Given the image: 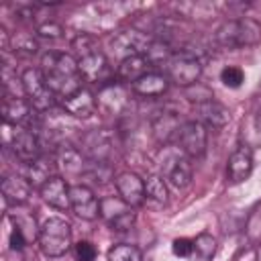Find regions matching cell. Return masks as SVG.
I'll return each instance as SVG.
<instances>
[{
  "instance_id": "cell-33",
  "label": "cell",
  "mask_w": 261,
  "mask_h": 261,
  "mask_svg": "<svg viewBox=\"0 0 261 261\" xmlns=\"http://www.w3.org/2000/svg\"><path fill=\"white\" fill-rule=\"evenodd\" d=\"M75 261H94L96 259V247L90 241H80L73 247Z\"/></svg>"
},
{
  "instance_id": "cell-30",
  "label": "cell",
  "mask_w": 261,
  "mask_h": 261,
  "mask_svg": "<svg viewBox=\"0 0 261 261\" xmlns=\"http://www.w3.org/2000/svg\"><path fill=\"white\" fill-rule=\"evenodd\" d=\"M194 251L200 257V261H210L214 251H216V239L212 234H208V232L198 234L196 241H194Z\"/></svg>"
},
{
  "instance_id": "cell-6",
  "label": "cell",
  "mask_w": 261,
  "mask_h": 261,
  "mask_svg": "<svg viewBox=\"0 0 261 261\" xmlns=\"http://www.w3.org/2000/svg\"><path fill=\"white\" fill-rule=\"evenodd\" d=\"M100 216L116 232H126L137 222L135 208L130 204H126L122 198H118V196H108V198L100 200Z\"/></svg>"
},
{
  "instance_id": "cell-3",
  "label": "cell",
  "mask_w": 261,
  "mask_h": 261,
  "mask_svg": "<svg viewBox=\"0 0 261 261\" xmlns=\"http://www.w3.org/2000/svg\"><path fill=\"white\" fill-rule=\"evenodd\" d=\"M39 247L47 257H61L71 247V226L65 218L51 216L39 228Z\"/></svg>"
},
{
  "instance_id": "cell-12",
  "label": "cell",
  "mask_w": 261,
  "mask_h": 261,
  "mask_svg": "<svg viewBox=\"0 0 261 261\" xmlns=\"http://www.w3.org/2000/svg\"><path fill=\"white\" fill-rule=\"evenodd\" d=\"M192 175H194V169H192L190 157L171 155V157L165 159V163H163V179L169 181L175 190L188 188L192 184Z\"/></svg>"
},
{
  "instance_id": "cell-24",
  "label": "cell",
  "mask_w": 261,
  "mask_h": 261,
  "mask_svg": "<svg viewBox=\"0 0 261 261\" xmlns=\"http://www.w3.org/2000/svg\"><path fill=\"white\" fill-rule=\"evenodd\" d=\"M133 92L143 98H157L167 92V75L159 71H149L133 84Z\"/></svg>"
},
{
  "instance_id": "cell-4",
  "label": "cell",
  "mask_w": 261,
  "mask_h": 261,
  "mask_svg": "<svg viewBox=\"0 0 261 261\" xmlns=\"http://www.w3.org/2000/svg\"><path fill=\"white\" fill-rule=\"evenodd\" d=\"M22 90H24V98L29 100V104L37 110V112H47L53 108L55 104V94L51 92V88L45 82V75L41 71V67H29L22 71Z\"/></svg>"
},
{
  "instance_id": "cell-20",
  "label": "cell",
  "mask_w": 261,
  "mask_h": 261,
  "mask_svg": "<svg viewBox=\"0 0 261 261\" xmlns=\"http://www.w3.org/2000/svg\"><path fill=\"white\" fill-rule=\"evenodd\" d=\"M151 63L147 61L145 55H130V57H124L120 59L118 63V69H116V80L120 84H135L137 80H141L145 73H149L151 69Z\"/></svg>"
},
{
  "instance_id": "cell-22",
  "label": "cell",
  "mask_w": 261,
  "mask_h": 261,
  "mask_svg": "<svg viewBox=\"0 0 261 261\" xmlns=\"http://www.w3.org/2000/svg\"><path fill=\"white\" fill-rule=\"evenodd\" d=\"M96 104L100 108H104L106 112H114L118 114L124 106H126V92L122 90L120 82H112V84H104L98 92V100Z\"/></svg>"
},
{
  "instance_id": "cell-17",
  "label": "cell",
  "mask_w": 261,
  "mask_h": 261,
  "mask_svg": "<svg viewBox=\"0 0 261 261\" xmlns=\"http://www.w3.org/2000/svg\"><path fill=\"white\" fill-rule=\"evenodd\" d=\"M69 190H71V188L67 186V181H65L63 177H59V175H53L51 179H47V181L39 188L41 198H43L49 206H53V208H57V210H67V208H71Z\"/></svg>"
},
{
  "instance_id": "cell-15",
  "label": "cell",
  "mask_w": 261,
  "mask_h": 261,
  "mask_svg": "<svg viewBox=\"0 0 261 261\" xmlns=\"http://www.w3.org/2000/svg\"><path fill=\"white\" fill-rule=\"evenodd\" d=\"M181 120H179V112L175 110H161L153 116L151 120V130H153V137L157 143L161 145H167L171 141L177 139V133L181 128Z\"/></svg>"
},
{
  "instance_id": "cell-25",
  "label": "cell",
  "mask_w": 261,
  "mask_h": 261,
  "mask_svg": "<svg viewBox=\"0 0 261 261\" xmlns=\"http://www.w3.org/2000/svg\"><path fill=\"white\" fill-rule=\"evenodd\" d=\"M55 167H57V161H55V157H49V155H41L39 159H35V161H31L29 163V167H27V179L33 184V186H37V188H41L47 179H51L55 173Z\"/></svg>"
},
{
  "instance_id": "cell-27",
  "label": "cell",
  "mask_w": 261,
  "mask_h": 261,
  "mask_svg": "<svg viewBox=\"0 0 261 261\" xmlns=\"http://www.w3.org/2000/svg\"><path fill=\"white\" fill-rule=\"evenodd\" d=\"M171 55H173L171 47L165 41H161V39H153L151 45H149V49L145 51V57H147V61L151 65H167V61L171 59Z\"/></svg>"
},
{
  "instance_id": "cell-10",
  "label": "cell",
  "mask_w": 261,
  "mask_h": 261,
  "mask_svg": "<svg viewBox=\"0 0 261 261\" xmlns=\"http://www.w3.org/2000/svg\"><path fill=\"white\" fill-rule=\"evenodd\" d=\"M80 151L90 161H108L112 153V137L104 128H94L82 137Z\"/></svg>"
},
{
  "instance_id": "cell-21",
  "label": "cell",
  "mask_w": 261,
  "mask_h": 261,
  "mask_svg": "<svg viewBox=\"0 0 261 261\" xmlns=\"http://www.w3.org/2000/svg\"><path fill=\"white\" fill-rule=\"evenodd\" d=\"M80 73L86 82H104L108 73V59L102 51H94L82 59H77Z\"/></svg>"
},
{
  "instance_id": "cell-36",
  "label": "cell",
  "mask_w": 261,
  "mask_h": 261,
  "mask_svg": "<svg viewBox=\"0 0 261 261\" xmlns=\"http://www.w3.org/2000/svg\"><path fill=\"white\" fill-rule=\"evenodd\" d=\"M27 237H24V232L16 226V224H12V230H10V237H8V245H10V249L12 251H22L24 249V245H27Z\"/></svg>"
},
{
  "instance_id": "cell-37",
  "label": "cell",
  "mask_w": 261,
  "mask_h": 261,
  "mask_svg": "<svg viewBox=\"0 0 261 261\" xmlns=\"http://www.w3.org/2000/svg\"><path fill=\"white\" fill-rule=\"evenodd\" d=\"M257 261H261V245L257 247Z\"/></svg>"
},
{
  "instance_id": "cell-28",
  "label": "cell",
  "mask_w": 261,
  "mask_h": 261,
  "mask_svg": "<svg viewBox=\"0 0 261 261\" xmlns=\"http://www.w3.org/2000/svg\"><path fill=\"white\" fill-rule=\"evenodd\" d=\"M108 261H143V253L139 247L135 245H114L110 251H108Z\"/></svg>"
},
{
  "instance_id": "cell-1",
  "label": "cell",
  "mask_w": 261,
  "mask_h": 261,
  "mask_svg": "<svg viewBox=\"0 0 261 261\" xmlns=\"http://www.w3.org/2000/svg\"><path fill=\"white\" fill-rule=\"evenodd\" d=\"M41 71L45 75L47 86L61 100L77 92L82 86V73L77 67V59L69 53L49 51L41 57Z\"/></svg>"
},
{
  "instance_id": "cell-13",
  "label": "cell",
  "mask_w": 261,
  "mask_h": 261,
  "mask_svg": "<svg viewBox=\"0 0 261 261\" xmlns=\"http://www.w3.org/2000/svg\"><path fill=\"white\" fill-rule=\"evenodd\" d=\"M114 186H116L118 198H122L133 208L145 204V179H141L135 171L118 173L116 179H114Z\"/></svg>"
},
{
  "instance_id": "cell-19",
  "label": "cell",
  "mask_w": 261,
  "mask_h": 261,
  "mask_svg": "<svg viewBox=\"0 0 261 261\" xmlns=\"http://www.w3.org/2000/svg\"><path fill=\"white\" fill-rule=\"evenodd\" d=\"M2 196L8 204H24L29 198H31V192H33V184L24 177V175H6L2 179Z\"/></svg>"
},
{
  "instance_id": "cell-8",
  "label": "cell",
  "mask_w": 261,
  "mask_h": 261,
  "mask_svg": "<svg viewBox=\"0 0 261 261\" xmlns=\"http://www.w3.org/2000/svg\"><path fill=\"white\" fill-rule=\"evenodd\" d=\"M6 143L10 145L12 153L24 163H31L43 155V143L39 135L27 126H14L12 135L6 133Z\"/></svg>"
},
{
  "instance_id": "cell-23",
  "label": "cell",
  "mask_w": 261,
  "mask_h": 261,
  "mask_svg": "<svg viewBox=\"0 0 261 261\" xmlns=\"http://www.w3.org/2000/svg\"><path fill=\"white\" fill-rule=\"evenodd\" d=\"M55 161H57V167L65 169V173H71V175H84L86 173V167L90 161L84 159L82 151L71 147V145H61L55 153Z\"/></svg>"
},
{
  "instance_id": "cell-11",
  "label": "cell",
  "mask_w": 261,
  "mask_h": 261,
  "mask_svg": "<svg viewBox=\"0 0 261 261\" xmlns=\"http://www.w3.org/2000/svg\"><path fill=\"white\" fill-rule=\"evenodd\" d=\"M69 202H71V210L82 220H96L100 216V200L84 184L71 186V190H69Z\"/></svg>"
},
{
  "instance_id": "cell-26",
  "label": "cell",
  "mask_w": 261,
  "mask_h": 261,
  "mask_svg": "<svg viewBox=\"0 0 261 261\" xmlns=\"http://www.w3.org/2000/svg\"><path fill=\"white\" fill-rule=\"evenodd\" d=\"M167 186H165V179L163 175H149L145 179V204L147 206H153V208H161L167 204Z\"/></svg>"
},
{
  "instance_id": "cell-7",
  "label": "cell",
  "mask_w": 261,
  "mask_h": 261,
  "mask_svg": "<svg viewBox=\"0 0 261 261\" xmlns=\"http://www.w3.org/2000/svg\"><path fill=\"white\" fill-rule=\"evenodd\" d=\"M175 143L179 145L181 153L190 159H198L206 153V145H208V130L202 122L198 120H186L177 133Z\"/></svg>"
},
{
  "instance_id": "cell-29",
  "label": "cell",
  "mask_w": 261,
  "mask_h": 261,
  "mask_svg": "<svg viewBox=\"0 0 261 261\" xmlns=\"http://www.w3.org/2000/svg\"><path fill=\"white\" fill-rule=\"evenodd\" d=\"M71 49H73V53H75V59H82V57H86V55H90V53H94V51H100V49H98V39H96L94 35H90V33L77 35V37L71 41Z\"/></svg>"
},
{
  "instance_id": "cell-9",
  "label": "cell",
  "mask_w": 261,
  "mask_h": 261,
  "mask_svg": "<svg viewBox=\"0 0 261 261\" xmlns=\"http://www.w3.org/2000/svg\"><path fill=\"white\" fill-rule=\"evenodd\" d=\"M151 41H153V37H149L147 33L137 31V29H126L112 37V49L122 59L130 57V55H145Z\"/></svg>"
},
{
  "instance_id": "cell-34",
  "label": "cell",
  "mask_w": 261,
  "mask_h": 261,
  "mask_svg": "<svg viewBox=\"0 0 261 261\" xmlns=\"http://www.w3.org/2000/svg\"><path fill=\"white\" fill-rule=\"evenodd\" d=\"M171 251H173V255H177V257H190L192 253H194V241H190V239H175L173 241V245H171Z\"/></svg>"
},
{
  "instance_id": "cell-35",
  "label": "cell",
  "mask_w": 261,
  "mask_h": 261,
  "mask_svg": "<svg viewBox=\"0 0 261 261\" xmlns=\"http://www.w3.org/2000/svg\"><path fill=\"white\" fill-rule=\"evenodd\" d=\"M61 33H63V29L57 22H51V20L39 24V29H37V35L43 37V39H57V37H61Z\"/></svg>"
},
{
  "instance_id": "cell-31",
  "label": "cell",
  "mask_w": 261,
  "mask_h": 261,
  "mask_svg": "<svg viewBox=\"0 0 261 261\" xmlns=\"http://www.w3.org/2000/svg\"><path fill=\"white\" fill-rule=\"evenodd\" d=\"M220 82L226 86V88H239L243 82H245V73L241 67H234V65H228L220 71Z\"/></svg>"
},
{
  "instance_id": "cell-5",
  "label": "cell",
  "mask_w": 261,
  "mask_h": 261,
  "mask_svg": "<svg viewBox=\"0 0 261 261\" xmlns=\"http://www.w3.org/2000/svg\"><path fill=\"white\" fill-rule=\"evenodd\" d=\"M165 71H167V80H171L175 86L192 88L200 80L202 65H200V61L196 59L194 53H190V51H175L171 55V59L167 61Z\"/></svg>"
},
{
  "instance_id": "cell-2",
  "label": "cell",
  "mask_w": 261,
  "mask_h": 261,
  "mask_svg": "<svg viewBox=\"0 0 261 261\" xmlns=\"http://www.w3.org/2000/svg\"><path fill=\"white\" fill-rule=\"evenodd\" d=\"M216 43L224 49H245L261 43V24L255 18H232L222 22L214 35Z\"/></svg>"
},
{
  "instance_id": "cell-14",
  "label": "cell",
  "mask_w": 261,
  "mask_h": 261,
  "mask_svg": "<svg viewBox=\"0 0 261 261\" xmlns=\"http://www.w3.org/2000/svg\"><path fill=\"white\" fill-rule=\"evenodd\" d=\"M194 114H196V120L202 122L206 128H224L230 120L228 108L222 106L220 102H216L214 98L198 102L194 106Z\"/></svg>"
},
{
  "instance_id": "cell-32",
  "label": "cell",
  "mask_w": 261,
  "mask_h": 261,
  "mask_svg": "<svg viewBox=\"0 0 261 261\" xmlns=\"http://www.w3.org/2000/svg\"><path fill=\"white\" fill-rule=\"evenodd\" d=\"M12 43H14L12 45L14 53H20V55H35L37 49H39L37 41L33 37H29V35H18V37H14Z\"/></svg>"
},
{
  "instance_id": "cell-18",
  "label": "cell",
  "mask_w": 261,
  "mask_h": 261,
  "mask_svg": "<svg viewBox=\"0 0 261 261\" xmlns=\"http://www.w3.org/2000/svg\"><path fill=\"white\" fill-rule=\"evenodd\" d=\"M61 108L73 118H88L96 110V98L88 88H80L77 92L61 100Z\"/></svg>"
},
{
  "instance_id": "cell-16",
  "label": "cell",
  "mask_w": 261,
  "mask_h": 261,
  "mask_svg": "<svg viewBox=\"0 0 261 261\" xmlns=\"http://www.w3.org/2000/svg\"><path fill=\"white\" fill-rule=\"evenodd\" d=\"M253 171V151L249 145H239L226 163V179L230 184H241L245 181Z\"/></svg>"
}]
</instances>
